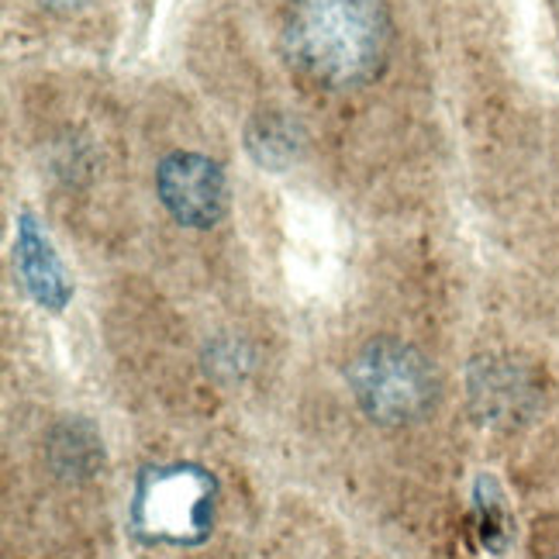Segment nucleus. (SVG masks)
I'll use <instances>...</instances> for the list:
<instances>
[{
    "label": "nucleus",
    "mask_w": 559,
    "mask_h": 559,
    "mask_svg": "<svg viewBox=\"0 0 559 559\" xmlns=\"http://www.w3.org/2000/svg\"><path fill=\"white\" fill-rule=\"evenodd\" d=\"M394 21L383 0H294L280 32L290 67L329 91H353L383 73Z\"/></svg>",
    "instance_id": "obj_1"
},
{
    "label": "nucleus",
    "mask_w": 559,
    "mask_h": 559,
    "mask_svg": "<svg viewBox=\"0 0 559 559\" xmlns=\"http://www.w3.org/2000/svg\"><path fill=\"white\" fill-rule=\"evenodd\" d=\"M218 519V480L201 463L145 466L135 480L128 525L145 546L190 549L211 539Z\"/></svg>",
    "instance_id": "obj_2"
},
{
    "label": "nucleus",
    "mask_w": 559,
    "mask_h": 559,
    "mask_svg": "<svg viewBox=\"0 0 559 559\" xmlns=\"http://www.w3.org/2000/svg\"><path fill=\"white\" fill-rule=\"evenodd\" d=\"M349 391L362 415L377 425H415L436 407L439 377L421 349L401 338L367 342L346 370Z\"/></svg>",
    "instance_id": "obj_3"
},
{
    "label": "nucleus",
    "mask_w": 559,
    "mask_h": 559,
    "mask_svg": "<svg viewBox=\"0 0 559 559\" xmlns=\"http://www.w3.org/2000/svg\"><path fill=\"white\" fill-rule=\"evenodd\" d=\"M156 193L174 222L187 228H214L231 198L225 166L201 153H169L156 166Z\"/></svg>",
    "instance_id": "obj_4"
},
{
    "label": "nucleus",
    "mask_w": 559,
    "mask_h": 559,
    "mask_svg": "<svg viewBox=\"0 0 559 559\" xmlns=\"http://www.w3.org/2000/svg\"><path fill=\"white\" fill-rule=\"evenodd\" d=\"M14 263L21 273V284L32 294L35 305L62 311L73 297V280L62 266L59 252L52 249L49 235L38 228L32 214L17 218V239H14Z\"/></svg>",
    "instance_id": "obj_5"
},
{
    "label": "nucleus",
    "mask_w": 559,
    "mask_h": 559,
    "mask_svg": "<svg viewBox=\"0 0 559 559\" xmlns=\"http://www.w3.org/2000/svg\"><path fill=\"white\" fill-rule=\"evenodd\" d=\"M246 148L263 169H287L305 148V128L284 111H260L246 124Z\"/></svg>",
    "instance_id": "obj_6"
},
{
    "label": "nucleus",
    "mask_w": 559,
    "mask_h": 559,
    "mask_svg": "<svg viewBox=\"0 0 559 559\" xmlns=\"http://www.w3.org/2000/svg\"><path fill=\"white\" fill-rule=\"evenodd\" d=\"M469 391L477 401L484 421H511V415L522 412L525 401V380L511 362H480L469 377Z\"/></svg>",
    "instance_id": "obj_7"
},
{
    "label": "nucleus",
    "mask_w": 559,
    "mask_h": 559,
    "mask_svg": "<svg viewBox=\"0 0 559 559\" xmlns=\"http://www.w3.org/2000/svg\"><path fill=\"white\" fill-rule=\"evenodd\" d=\"M473 514H477V532L490 552H504L511 535H514V522L508 511V498L498 484V477L490 473H480L477 484H473Z\"/></svg>",
    "instance_id": "obj_8"
},
{
    "label": "nucleus",
    "mask_w": 559,
    "mask_h": 559,
    "mask_svg": "<svg viewBox=\"0 0 559 559\" xmlns=\"http://www.w3.org/2000/svg\"><path fill=\"white\" fill-rule=\"evenodd\" d=\"M52 460L56 469L67 473V477H91L104 460V442L87 421H70L52 439Z\"/></svg>",
    "instance_id": "obj_9"
},
{
    "label": "nucleus",
    "mask_w": 559,
    "mask_h": 559,
    "mask_svg": "<svg viewBox=\"0 0 559 559\" xmlns=\"http://www.w3.org/2000/svg\"><path fill=\"white\" fill-rule=\"evenodd\" d=\"M35 8L49 11V14H76L83 8H91L94 0H32Z\"/></svg>",
    "instance_id": "obj_10"
}]
</instances>
